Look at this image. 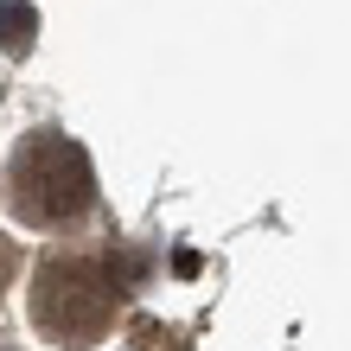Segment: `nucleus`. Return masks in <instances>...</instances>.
Listing matches in <instances>:
<instances>
[{
    "label": "nucleus",
    "instance_id": "obj_1",
    "mask_svg": "<svg viewBox=\"0 0 351 351\" xmlns=\"http://www.w3.org/2000/svg\"><path fill=\"white\" fill-rule=\"evenodd\" d=\"M0 198L7 211L26 223V230H64L96 204V173L90 154L77 147L64 128H32L7 160V179H0Z\"/></svg>",
    "mask_w": 351,
    "mask_h": 351
},
{
    "label": "nucleus",
    "instance_id": "obj_2",
    "mask_svg": "<svg viewBox=\"0 0 351 351\" xmlns=\"http://www.w3.org/2000/svg\"><path fill=\"white\" fill-rule=\"evenodd\" d=\"M121 281L102 256H45L32 275V326L51 345H96L115 326Z\"/></svg>",
    "mask_w": 351,
    "mask_h": 351
},
{
    "label": "nucleus",
    "instance_id": "obj_3",
    "mask_svg": "<svg viewBox=\"0 0 351 351\" xmlns=\"http://www.w3.org/2000/svg\"><path fill=\"white\" fill-rule=\"evenodd\" d=\"M32 26H38L32 7H0V45H7V51H26L32 45Z\"/></svg>",
    "mask_w": 351,
    "mask_h": 351
},
{
    "label": "nucleus",
    "instance_id": "obj_4",
    "mask_svg": "<svg viewBox=\"0 0 351 351\" xmlns=\"http://www.w3.org/2000/svg\"><path fill=\"white\" fill-rule=\"evenodd\" d=\"M13 275H19V243H13V237H0V294L13 287Z\"/></svg>",
    "mask_w": 351,
    "mask_h": 351
},
{
    "label": "nucleus",
    "instance_id": "obj_5",
    "mask_svg": "<svg viewBox=\"0 0 351 351\" xmlns=\"http://www.w3.org/2000/svg\"><path fill=\"white\" fill-rule=\"evenodd\" d=\"M0 351H13V345H0Z\"/></svg>",
    "mask_w": 351,
    "mask_h": 351
}]
</instances>
